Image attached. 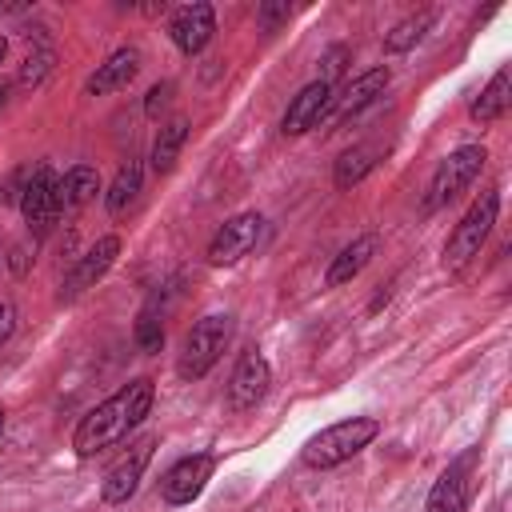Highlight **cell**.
<instances>
[{
	"instance_id": "obj_9",
	"label": "cell",
	"mask_w": 512,
	"mask_h": 512,
	"mask_svg": "<svg viewBox=\"0 0 512 512\" xmlns=\"http://www.w3.org/2000/svg\"><path fill=\"white\" fill-rule=\"evenodd\" d=\"M212 468H216V456L212 452H196V456H184V460H176L164 476H160V496H164V504H192L200 492H204V484L212 480Z\"/></svg>"
},
{
	"instance_id": "obj_5",
	"label": "cell",
	"mask_w": 512,
	"mask_h": 512,
	"mask_svg": "<svg viewBox=\"0 0 512 512\" xmlns=\"http://www.w3.org/2000/svg\"><path fill=\"white\" fill-rule=\"evenodd\" d=\"M484 160H488V152H484L480 144H464V148H456L452 156H444V160H440V168H436V176H432V184H428L424 212H436L440 204L456 200V196H460V192L480 176Z\"/></svg>"
},
{
	"instance_id": "obj_22",
	"label": "cell",
	"mask_w": 512,
	"mask_h": 512,
	"mask_svg": "<svg viewBox=\"0 0 512 512\" xmlns=\"http://www.w3.org/2000/svg\"><path fill=\"white\" fill-rule=\"evenodd\" d=\"M376 156H380V148H376V144H356V148L340 152L336 172H332L336 188H352V184H360V180L376 168Z\"/></svg>"
},
{
	"instance_id": "obj_24",
	"label": "cell",
	"mask_w": 512,
	"mask_h": 512,
	"mask_svg": "<svg viewBox=\"0 0 512 512\" xmlns=\"http://www.w3.org/2000/svg\"><path fill=\"white\" fill-rule=\"evenodd\" d=\"M52 64H56V52H52L48 44H36V48L24 56V64H20V84H24V88H40L44 76L52 72Z\"/></svg>"
},
{
	"instance_id": "obj_19",
	"label": "cell",
	"mask_w": 512,
	"mask_h": 512,
	"mask_svg": "<svg viewBox=\"0 0 512 512\" xmlns=\"http://www.w3.org/2000/svg\"><path fill=\"white\" fill-rule=\"evenodd\" d=\"M508 100H512V72L500 68V72L480 88V96L472 100L468 116H472L476 124H492V120H500V116L508 112Z\"/></svg>"
},
{
	"instance_id": "obj_4",
	"label": "cell",
	"mask_w": 512,
	"mask_h": 512,
	"mask_svg": "<svg viewBox=\"0 0 512 512\" xmlns=\"http://www.w3.org/2000/svg\"><path fill=\"white\" fill-rule=\"evenodd\" d=\"M496 212H500V192H496V188H488V192H480V196L472 200V208L460 216V224L452 228V236H448V244H444V264H448V268L468 264V260L484 248V240H488V232H492V224H496Z\"/></svg>"
},
{
	"instance_id": "obj_12",
	"label": "cell",
	"mask_w": 512,
	"mask_h": 512,
	"mask_svg": "<svg viewBox=\"0 0 512 512\" xmlns=\"http://www.w3.org/2000/svg\"><path fill=\"white\" fill-rule=\"evenodd\" d=\"M116 256H120V236H100V240L72 264V272L64 276V284H60V300H76L80 292H88V288L112 268Z\"/></svg>"
},
{
	"instance_id": "obj_29",
	"label": "cell",
	"mask_w": 512,
	"mask_h": 512,
	"mask_svg": "<svg viewBox=\"0 0 512 512\" xmlns=\"http://www.w3.org/2000/svg\"><path fill=\"white\" fill-rule=\"evenodd\" d=\"M280 16H288V8H264V24H268V28H272Z\"/></svg>"
},
{
	"instance_id": "obj_30",
	"label": "cell",
	"mask_w": 512,
	"mask_h": 512,
	"mask_svg": "<svg viewBox=\"0 0 512 512\" xmlns=\"http://www.w3.org/2000/svg\"><path fill=\"white\" fill-rule=\"evenodd\" d=\"M8 92H12V88H8V84H0V112H4V104H8Z\"/></svg>"
},
{
	"instance_id": "obj_32",
	"label": "cell",
	"mask_w": 512,
	"mask_h": 512,
	"mask_svg": "<svg viewBox=\"0 0 512 512\" xmlns=\"http://www.w3.org/2000/svg\"><path fill=\"white\" fill-rule=\"evenodd\" d=\"M0 432H4V408H0Z\"/></svg>"
},
{
	"instance_id": "obj_6",
	"label": "cell",
	"mask_w": 512,
	"mask_h": 512,
	"mask_svg": "<svg viewBox=\"0 0 512 512\" xmlns=\"http://www.w3.org/2000/svg\"><path fill=\"white\" fill-rule=\"evenodd\" d=\"M56 184H60V176H56L48 164H40L36 172H28V180H24V188H20V212H24V220H28V228H32L36 236H44V232L56 224V216H60Z\"/></svg>"
},
{
	"instance_id": "obj_3",
	"label": "cell",
	"mask_w": 512,
	"mask_h": 512,
	"mask_svg": "<svg viewBox=\"0 0 512 512\" xmlns=\"http://www.w3.org/2000/svg\"><path fill=\"white\" fill-rule=\"evenodd\" d=\"M228 340H232V316H228V312H208V316H200V320L192 324V332L184 336V352H180V360H176L180 380H200V376L224 356Z\"/></svg>"
},
{
	"instance_id": "obj_8",
	"label": "cell",
	"mask_w": 512,
	"mask_h": 512,
	"mask_svg": "<svg viewBox=\"0 0 512 512\" xmlns=\"http://www.w3.org/2000/svg\"><path fill=\"white\" fill-rule=\"evenodd\" d=\"M268 384H272L268 360L260 356V348H244L240 360H236V368H232V376H228V408H232V412L256 408V404L264 400Z\"/></svg>"
},
{
	"instance_id": "obj_14",
	"label": "cell",
	"mask_w": 512,
	"mask_h": 512,
	"mask_svg": "<svg viewBox=\"0 0 512 512\" xmlns=\"http://www.w3.org/2000/svg\"><path fill=\"white\" fill-rule=\"evenodd\" d=\"M212 32H216V12H212V4H184V8H176L172 20H168V36H172V44H176L184 56H196V52L212 40Z\"/></svg>"
},
{
	"instance_id": "obj_28",
	"label": "cell",
	"mask_w": 512,
	"mask_h": 512,
	"mask_svg": "<svg viewBox=\"0 0 512 512\" xmlns=\"http://www.w3.org/2000/svg\"><path fill=\"white\" fill-rule=\"evenodd\" d=\"M12 328H16V312H12L8 300H0V344L12 336Z\"/></svg>"
},
{
	"instance_id": "obj_15",
	"label": "cell",
	"mask_w": 512,
	"mask_h": 512,
	"mask_svg": "<svg viewBox=\"0 0 512 512\" xmlns=\"http://www.w3.org/2000/svg\"><path fill=\"white\" fill-rule=\"evenodd\" d=\"M140 48H132V44H124V48H116L104 64H96V72L84 80V92L88 96H108V92H120V88H128L136 76H140Z\"/></svg>"
},
{
	"instance_id": "obj_11",
	"label": "cell",
	"mask_w": 512,
	"mask_h": 512,
	"mask_svg": "<svg viewBox=\"0 0 512 512\" xmlns=\"http://www.w3.org/2000/svg\"><path fill=\"white\" fill-rule=\"evenodd\" d=\"M332 84H324V80H312V84H304L296 96H292V104H288V112H284V120H280V132L284 136H304L308 128H316L328 112H332Z\"/></svg>"
},
{
	"instance_id": "obj_16",
	"label": "cell",
	"mask_w": 512,
	"mask_h": 512,
	"mask_svg": "<svg viewBox=\"0 0 512 512\" xmlns=\"http://www.w3.org/2000/svg\"><path fill=\"white\" fill-rule=\"evenodd\" d=\"M388 80H392V72L384 68V64H376V68H368V72H360L348 88H344V96H340V104H336V124H344V120H352L356 112H364L384 88H388Z\"/></svg>"
},
{
	"instance_id": "obj_1",
	"label": "cell",
	"mask_w": 512,
	"mask_h": 512,
	"mask_svg": "<svg viewBox=\"0 0 512 512\" xmlns=\"http://www.w3.org/2000/svg\"><path fill=\"white\" fill-rule=\"evenodd\" d=\"M152 400H156V388H152L148 376H140V380L116 388V392H112L108 400H100L96 408H88V412L80 416L76 432H72L76 456L88 460V456H100L104 448L120 444L132 428L144 424V416L152 412Z\"/></svg>"
},
{
	"instance_id": "obj_18",
	"label": "cell",
	"mask_w": 512,
	"mask_h": 512,
	"mask_svg": "<svg viewBox=\"0 0 512 512\" xmlns=\"http://www.w3.org/2000/svg\"><path fill=\"white\" fill-rule=\"evenodd\" d=\"M372 256H376V236H372V232H368V236H356V240H352L348 248H340V256L328 264L324 284H328V288H340V284L356 280Z\"/></svg>"
},
{
	"instance_id": "obj_2",
	"label": "cell",
	"mask_w": 512,
	"mask_h": 512,
	"mask_svg": "<svg viewBox=\"0 0 512 512\" xmlns=\"http://www.w3.org/2000/svg\"><path fill=\"white\" fill-rule=\"evenodd\" d=\"M376 436H380L376 416H348L340 424H328L324 432H316L304 444V464L308 468H336V464L352 460L360 448H368Z\"/></svg>"
},
{
	"instance_id": "obj_26",
	"label": "cell",
	"mask_w": 512,
	"mask_h": 512,
	"mask_svg": "<svg viewBox=\"0 0 512 512\" xmlns=\"http://www.w3.org/2000/svg\"><path fill=\"white\" fill-rule=\"evenodd\" d=\"M348 44H332L324 56H320V76L316 80H324V84H336V76L344 72V64H348Z\"/></svg>"
},
{
	"instance_id": "obj_20",
	"label": "cell",
	"mask_w": 512,
	"mask_h": 512,
	"mask_svg": "<svg viewBox=\"0 0 512 512\" xmlns=\"http://www.w3.org/2000/svg\"><path fill=\"white\" fill-rule=\"evenodd\" d=\"M184 140H188V120H184V116L168 120V124L156 132V140H152V168H156V176L172 172V164L180 160Z\"/></svg>"
},
{
	"instance_id": "obj_13",
	"label": "cell",
	"mask_w": 512,
	"mask_h": 512,
	"mask_svg": "<svg viewBox=\"0 0 512 512\" xmlns=\"http://www.w3.org/2000/svg\"><path fill=\"white\" fill-rule=\"evenodd\" d=\"M472 464L476 452H464L456 464H448L440 472V480L428 492V512H468V496H472Z\"/></svg>"
},
{
	"instance_id": "obj_21",
	"label": "cell",
	"mask_w": 512,
	"mask_h": 512,
	"mask_svg": "<svg viewBox=\"0 0 512 512\" xmlns=\"http://www.w3.org/2000/svg\"><path fill=\"white\" fill-rule=\"evenodd\" d=\"M140 180H144L140 160H124V164L116 168V180L108 184V196H104L112 216H124V212L132 208V200L140 196Z\"/></svg>"
},
{
	"instance_id": "obj_10",
	"label": "cell",
	"mask_w": 512,
	"mask_h": 512,
	"mask_svg": "<svg viewBox=\"0 0 512 512\" xmlns=\"http://www.w3.org/2000/svg\"><path fill=\"white\" fill-rule=\"evenodd\" d=\"M260 224H264V220H260L256 212H240V216L224 220V224L216 228L212 244H208V264L228 268V264L244 260V256L256 248V240H260Z\"/></svg>"
},
{
	"instance_id": "obj_23",
	"label": "cell",
	"mask_w": 512,
	"mask_h": 512,
	"mask_svg": "<svg viewBox=\"0 0 512 512\" xmlns=\"http://www.w3.org/2000/svg\"><path fill=\"white\" fill-rule=\"evenodd\" d=\"M432 20H436V12H432V8L404 16V20L384 36V52H408L412 44H420V40H424V32L432 28Z\"/></svg>"
},
{
	"instance_id": "obj_17",
	"label": "cell",
	"mask_w": 512,
	"mask_h": 512,
	"mask_svg": "<svg viewBox=\"0 0 512 512\" xmlns=\"http://www.w3.org/2000/svg\"><path fill=\"white\" fill-rule=\"evenodd\" d=\"M100 192V172L88 168V164H76L60 176L56 184V196H60V212H80L84 204H92Z\"/></svg>"
},
{
	"instance_id": "obj_27",
	"label": "cell",
	"mask_w": 512,
	"mask_h": 512,
	"mask_svg": "<svg viewBox=\"0 0 512 512\" xmlns=\"http://www.w3.org/2000/svg\"><path fill=\"white\" fill-rule=\"evenodd\" d=\"M172 92H176V88H172V80H164V84H156V88L148 92V100H144V112H148V116H160V112L168 108V100H172Z\"/></svg>"
},
{
	"instance_id": "obj_7",
	"label": "cell",
	"mask_w": 512,
	"mask_h": 512,
	"mask_svg": "<svg viewBox=\"0 0 512 512\" xmlns=\"http://www.w3.org/2000/svg\"><path fill=\"white\" fill-rule=\"evenodd\" d=\"M152 452H156V436H144V440L128 444V452L104 472V480H100V500H104V504H124V500L140 488V476H144Z\"/></svg>"
},
{
	"instance_id": "obj_25",
	"label": "cell",
	"mask_w": 512,
	"mask_h": 512,
	"mask_svg": "<svg viewBox=\"0 0 512 512\" xmlns=\"http://www.w3.org/2000/svg\"><path fill=\"white\" fill-rule=\"evenodd\" d=\"M136 344H140V352H148V356L164 348V324H160V316H156L152 308H144L140 320H136Z\"/></svg>"
},
{
	"instance_id": "obj_31",
	"label": "cell",
	"mask_w": 512,
	"mask_h": 512,
	"mask_svg": "<svg viewBox=\"0 0 512 512\" xmlns=\"http://www.w3.org/2000/svg\"><path fill=\"white\" fill-rule=\"evenodd\" d=\"M4 52H8V40H4V36H0V60H4Z\"/></svg>"
}]
</instances>
